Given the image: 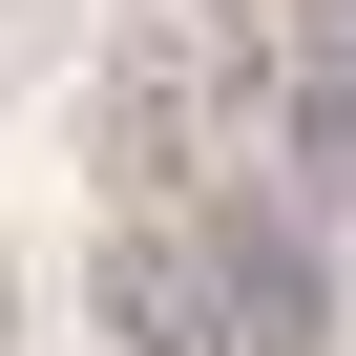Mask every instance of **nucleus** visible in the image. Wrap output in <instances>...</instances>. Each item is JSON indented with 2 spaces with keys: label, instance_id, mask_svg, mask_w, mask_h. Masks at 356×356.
<instances>
[{
  "label": "nucleus",
  "instance_id": "1",
  "mask_svg": "<svg viewBox=\"0 0 356 356\" xmlns=\"http://www.w3.org/2000/svg\"><path fill=\"white\" fill-rule=\"evenodd\" d=\"M273 126H293V42L252 0H126V42H105V168H126V210L252 189Z\"/></svg>",
  "mask_w": 356,
  "mask_h": 356
},
{
  "label": "nucleus",
  "instance_id": "2",
  "mask_svg": "<svg viewBox=\"0 0 356 356\" xmlns=\"http://www.w3.org/2000/svg\"><path fill=\"white\" fill-rule=\"evenodd\" d=\"M84 314H105V356H273V335L231 314V273L189 252V210H105V252H84Z\"/></svg>",
  "mask_w": 356,
  "mask_h": 356
},
{
  "label": "nucleus",
  "instance_id": "3",
  "mask_svg": "<svg viewBox=\"0 0 356 356\" xmlns=\"http://www.w3.org/2000/svg\"><path fill=\"white\" fill-rule=\"evenodd\" d=\"M189 252L231 273V314H252L273 356H314V335H335V252L273 210V168H252V189H189Z\"/></svg>",
  "mask_w": 356,
  "mask_h": 356
},
{
  "label": "nucleus",
  "instance_id": "4",
  "mask_svg": "<svg viewBox=\"0 0 356 356\" xmlns=\"http://www.w3.org/2000/svg\"><path fill=\"white\" fill-rule=\"evenodd\" d=\"M273 210L356 273V84H293V126H273Z\"/></svg>",
  "mask_w": 356,
  "mask_h": 356
}]
</instances>
